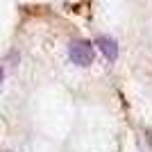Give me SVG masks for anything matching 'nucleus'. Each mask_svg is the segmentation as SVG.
I'll use <instances>...</instances> for the list:
<instances>
[{"label": "nucleus", "instance_id": "nucleus-4", "mask_svg": "<svg viewBox=\"0 0 152 152\" xmlns=\"http://www.w3.org/2000/svg\"><path fill=\"white\" fill-rule=\"evenodd\" d=\"M148 143H150V145H152V134H148Z\"/></svg>", "mask_w": 152, "mask_h": 152}, {"label": "nucleus", "instance_id": "nucleus-2", "mask_svg": "<svg viewBox=\"0 0 152 152\" xmlns=\"http://www.w3.org/2000/svg\"><path fill=\"white\" fill-rule=\"evenodd\" d=\"M95 45L100 48V52L109 59V61H114V59L118 57V43H116V39H111V37H98V39H95Z\"/></svg>", "mask_w": 152, "mask_h": 152}, {"label": "nucleus", "instance_id": "nucleus-3", "mask_svg": "<svg viewBox=\"0 0 152 152\" xmlns=\"http://www.w3.org/2000/svg\"><path fill=\"white\" fill-rule=\"evenodd\" d=\"M2 80H5V68L0 66V82H2Z\"/></svg>", "mask_w": 152, "mask_h": 152}, {"label": "nucleus", "instance_id": "nucleus-1", "mask_svg": "<svg viewBox=\"0 0 152 152\" xmlns=\"http://www.w3.org/2000/svg\"><path fill=\"white\" fill-rule=\"evenodd\" d=\"M68 57L75 66H91L95 59L93 43H89V41H73L68 45Z\"/></svg>", "mask_w": 152, "mask_h": 152}]
</instances>
